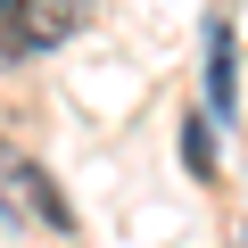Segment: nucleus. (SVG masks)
Masks as SVG:
<instances>
[{
    "instance_id": "20e7f679",
    "label": "nucleus",
    "mask_w": 248,
    "mask_h": 248,
    "mask_svg": "<svg viewBox=\"0 0 248 248\" xmlns=\"http://www.w3.org/2000/svg\"><path fill=\"white\" fill-rule=\"evenodd\" d=\"M182 166H190L199 182H215V133H207V116L182 124Z\"/></svg>"
},
{
    "instance_id": "f257e3e1",
    "label": "nucleus",
    "mask_w": 248,
    "mask_h": 248,
    "mask_svg": "<svg viewBox=\"0 0 248 248\" xmlns=\"http://www.w3.org/2000/svg\"><path fill=\"white\" fill-rule=\"evenodd\" d=\"M232 99H240V66H232V25L215 17L207 25V116H232Z\"/></svg>"
},
{
    "instance_id": "f03ea898",
    "label": "nucleus",
    "mask_w": 248,
    "mask_h": 248,
    "mask_svg": "<svg viewBox=\"0 0 248 248\" xmlns=\"http://www.w3.org/2000/svg\"><path fill=\"white\" fill-rule=\"evenodd\" d=\"M9 190H17V207H33L50 232H75V207L58 199V182H50L42 166H9Z\"/></svg>"
},
{
    "instance_id": "7ed1b4c3",
    "label": "nucleus",
    "mask_w": 248,
    "mask_h": 248,
    "mask_svg": "<svg viewBox=\"0 0 248 248\" xmlns=\"http://www.w3.org/2000/svg\"><path fill=\"white\" fill-rule=\"evenodd\" d=\"M75 25H83V0H25V42H33V50L66 42Z\"/></svg>"
},
{
    "instance_id": "39448f33",
    "label": "nucleus",
    "mask_w": 248,
    "mask_h": 248,
    "mask_svg": "<svg viewBox=\"0 0 248 248\" xmlns=\"http://www.w3.org/2000/svg\"><path fill=\"white\" fill-rule=\"evenodd\" d=\"M17 9H25V0H0V25H9V17H17Z\"/></svg>"
}]
</instances>
